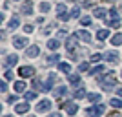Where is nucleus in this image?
Segmentation results:
<instances>
[{"label":"nucleus","mask_w":122,"mask_h":117,"mask_svg":"<svg viewBox=\"0 0 122 117\" xmlns=\"http://www.w3.org/2000/svg\"><path fill=\"white\" fill-rule=\"evenodd\" d=\"M115 84H117V79H115V75H113V71H109V73L104 77V81H102V88H104L106 92H109Z\"/></svg>","instance_id":"obj_1"},{"label":"nucleus","mask_w":122,"mask_h":117,"mask_svg":"<svg viewBox=\"0 0 122 117\" xmlns=\"http://www.w3.org/2000/svg\"><path fill=\"white\" fill-rule=\"evenodd\" d=\"M104 110H106V106H104V104H97V106L87 108L86 113H87V117H98V115H102V113H104Z\"/></svg>","instance_id":"obj_2"},{"label":"nucleus","mask_w":122,"mask_h":117,"mask_svg":"<svg viewBox=\"0 0 122 117\" xmlns=\"http://www.w3.org/2000/svg\"><path fill=\"white\" fill-rule=\"evenodd\" d=\"M51 108V101L49 99H42L38 104H36V113H44V112H47Z\"/></svg>","instance_id":"obj_3"},{"label":"nucleus","mask_w":122,"mask_h":117,"mask_svg":"<svg viewBox=\"0 0 122 117\" xmlns=\"http://www.w3.org/2000/svg\"><path fill=\"white\" fill-rule=\"evenodd\" d=\"M33 73H35V68H33V66H22L20 70H18V75H20L22 79L33 77Z\"/></svg>","instance_id":"obj_4"},{"label":"nucleus","mask_w":122,"mask_h":117,"mask_svg":"<svg viewBox=\"0 0 122 117\" xmlns=\"http://www.w3.org/2000/svg\"><path fill=\"white\" fill-rule=\"evenodd\" d=\"M20 11H22V15H33V2H31V0H25L24 4H22Z\"/></svg>","instance_id":"obj_5"},{"label":"nucleus","mask_w":122,"mask_h":117,"mask_svg":"<svg viewBox=\"0 0 122 117\" xmlns=\"http://www.w3.org/2000/svg\"><path fill=\"white\" fill-rule=\"evenodd\" d=\"M13 46H15L16 50H22V48L27 46V39H24V37H15V39H13Z\"/></svg>","instance_id":"obj_6"},{"label":"nucleus","mask_w":122,"mask_h":117,"mask_svg":"<svg viewBox=\"0 0 122 117\" xmlns=\"http://www.w3.org/2000/svg\"><path fill=\"white\" fill-rule=\"evenodd\" d=\"M76 39H78L76 35L67 37V39H66V50H67V51H73V50L76 48Z\"/></svg>","instance_id":"obj_7"},{"label":"nucleus","mask_w":122,"mask_h":117,"mask_svg":"<svg viewBox=\"0 0 122 117\" xmlns=\"http://www.w3.org/2000/svg\"><path fill=\"white\" fill-rule=\"evenodd\" d=\"M76 37H78L80 40H84V42H91V35H89L86 29H78L76 31Z\"/></svg>","instance_id":"obj_8"},{"label":"nucleus","mask_w":122,"mask_h":117,"mask_svg":"<svg viewBox=\"0 0 122 117\" xmlns=\"http://www.w3.org/2000/svg\"><path fill=\"white\" fill-rule=\"evenodd\" d=\"M16 62H18V57L16 55H7L5 61H4V64H5V68H11V66H15Z\"/></svg>","instance_id":"obj_9"},{"label":"nucleus","mask_w":122,"mask_h":117,"mask_svg":"<svg viewBox=\"0 0 122 117\" xmlns=\"http://www.w3.org/2000/svg\"><path fill=\"white\" fill-rule=\"evenodd\" d=\"M64 106H66V112L69 113V115H75L76 110H78V104H76V102H69V104H64Z\"/></svg>","instance_id":"obj_10"},{"label":"nucleus","mask_w":122,"mask_h":117,"mask_svg":"<svg viewBox=\"0 0 122 117\" xmlns=\"http://www.w3.org/2000/svg\"><path fill=\"white\" fill-rule=\"evenodd\" d=\"M104 59H106L107 62H117L118 61V55H117V51H107L106 55H104Z\"/></svg>","instance_id":"obj_11"},{"label":"nucleus","mask_w":122,"mask_h":117,"mask_svg":"<svg viewBox=\"0 0 122 117\" xmlns=\"http://www.w3.org/2000/svg\"><path fill=\"white\" fill-rule=\"evenodd\" d=\"M38 53H40V48H38V46H31V48L25 50V55H27V57H36Z\"/></svg>","instance_id":"obj_12"},{"label":"nucleus","mask_w":122,"mask_h":117,"mask_svg":"<svg viewBox=\"0 0 122 117\" xmlns=\"http://www.w3.org/2000/svg\"><path fill=\"white\" fill-rule=\"evenodd\" d=\"M27 110H29V104H27V102H20V104H16V106H15L16 113H25Z\"/></svg>","instance_id":"obj_13"},{"label":"nucleus","mask_w":122,"mask_h":117,"mask_svg":"<svg viewBox=\"0 0 122 117\" xmlns=\"http://www.w3.org/2000/svg\"><path fill=\"white\" fill-rule=\"evenodd\" d=\"M18 24H20V18H18V17H13V18L7 22V29H16Z\"/></svg>","instance_id":"obj_14"},{"label":"nucleus","mask_w":122,"mask_h":117,"mask_svg":"<svg viewBox=\"0 0 122 117\" xmlns=\"http://www.w3.org/2000/svg\"><path fill=\"white\" fill-rule=\"evenodd\" d=\"M55 79H56V77L53 75V73H49V77H47L46 84H44V88H46V92H49V90H51V86H53V82H55Z\"/></svg>","instance_id":"obj_15"},{"label":"nucleus","mask_w":122,"mask_h":117,"mask_svg":"<svg viewBox=\"0 0 122 117\" xmlns=\"http://www.w3.org/2000/svg\"><path fill=\"white\" fill-rule=\"evenodd\" d=\"M109 37V29H98L97 31V39L98 40H104V39H107Z\"/></svg>","instance_id":"obj_16"},{"label":"nucleus","mask_w":122,"mask_h":117,"mask_svg":"<svg viewBox=\"0 0 122 117\" xmlns=\"http://www.w3.org/2000/svg\"><path fill=\"white\" fill-rule=\"evenodd\" d=\"M58 70H60L62 73H71V66L66 64V62H58Z\"/></svg>","instance_id":"obj_17"},{"label":"nucleus","mask_w":122,"mask_h":117,"mask_svg":"<svg viewBox=\"0 0 122 117\" xmlns=\"http://www.w3.org/2000/svg\"><path fill=\"white\" fill-rule=\"evenodd\" d=\"M58 46H60V42L56 40V39H49L47 40V48L49 50H58Z\"/></svg>","instance_id":"obj_18"},{"label":"nucleus","mask_w":122,"mask_h":117,"mask_svg":"<svg viewBox=\"0 0 122 117\" xmlns=\"http://www.w3.org/2000/svg\"><path fill=\"white\" fill-rule=\"evenodd\" d=\"M15 90H16L18 93H24V92H25V82H24V81L15 82Z\"/></svg>","instance_id":"obj_19"},{"label":"nucleus","mask_w":122,"mask_h":117,"mask_svg":"<svg viewBox=\"0 0 122 117\" xmlns=\"http://www.w3.org/2000/svg\"><path fill=\"white\" fill-rule=\"evenodd\" d=\"M111 44H115V46H120L122 44V33H117V35L111 37Z\"/></svg>","instance_id":"obj_20"},{"label":"nucleus","mask_w":122,"mask_h":117,"mask_svg":"<svg viewBox=\"0 0 122 117\" xmlns=\"http://www.w3.org/2000/svg\"><path fill=\"white\" fill-rule=\"evenodd\" d=\"M106 15H107V11L104 9V7H97V9H95V17H97V18H104Z\"/></svg>","instance_id":"obj_21"},{"label":"nucleus","mask_w":122,"mask_h":117,"mask_svg":"<svg viewBox=\"0 0 122 117\" xmlns=\"http://www.w3.org/2000/svg\"><path fill=\"white\" fill-rule=\"evenodd\" d=\"M67 81L71 82V84H76V82L80 81V75H76V73H69V75H67Z\"/></svg>","instance_id":"obj_22"},{"label":"nucleus","mask_w":122,"mask_h":117,"mask_svg":"<svg viewBox=\"0 0 122 117\" xmlns=\"http://www.w3.org/2000/svg\"><path fill=\"white\" fill-rule=\"evenodd\" d=\"M87 99L91 102H98L100 101V93H87Z\"/></svg>","instance_id":"obj_23"},{"label":"nucleus","mask_w":122,"mask_h":117,"mask_svg":"<svg viewBox=\"0 0 122 117\" xmlns=\"http://www.w3.org/2000/svg\"><path fill=\"white\" fill-rule=\"evenodd\" d=\"M107 15H109V18H107V20H118V18H120V17H118V13L115 9H109V13H107Z\"/></svg>","instance_id":"obj_24"},{"label":"nucleus","mask_w":122,"mask_h":117,"mask_svg":"<svg viewBox=\"0 0 122 117\" xmlns=\"http://www.w3.org/2000/svg\"><path fill=\"white\" fill-rule=\"evenodd\" d=\"M87 93H86V90H84V88H78V90H76L75 92V97L76 99H82V97H86Z\"/></svg>","instance_id":"obj_25"},{"label":"nucleus","mask_w":122,"mask_h":117,"mask_svg":"<svg viewBox=\"0 0 122 117\" xmlns=\"http://www.w3.org/2000/svg\"><path fill=\"white\" fill-rule=\"evenodd\" d=\"M69 15H71L73 18H76V17H80V7H78V6H75V7L71 9V13H69Z\"/></svg>","instance_id":"obj_26"},{"label":"nucleus","mask_w":122,"mask_h":117,"mask_svg":"<svg viewBox=\"0 0 122 117\" xmlns=\"http://www.w3.org/2000/svg\"><path fill=\"white\" fill-rule=\"evenodd\" d=\"M49 9H51L49 2H42V4H40V11H42V13H47Z\"/></svg>","instance_id":"obj_27"},{"label":"nucleus","mask_w":122,"mask_h":117,"mask_svg":"<svg viewBox=\"0 0 122 117\" xmlns=\"http://www.w3.org/2000/svg\"><path fill=\"white\" fill-rule=\"evenodd\" d=\"M25 101H33V99H36V92H25Z\"/></svg>","instance_id":"obj_28"},{"label":"nucleus","mask_w":122,"mask_h":117,"mask_svg":"<svg viewBox=\"0 0 122 117\" xmlns=\"http://www.w3.org/2000/svg\"><path fill=\"white\" fill-rule=\"evenodd\" d=\"M109 104H111L113 108H120V106H122V101H120V99H111V101H109Z\"/></svg>","instance_id":"obj_29"},{"label":"nucleus","mask_w":122,"mask_h":117,"mask_svg":"<svg viewBox=\"0 0 122 117\" xmlns=\"http://www.w3.org/2000/svg\"><path fill=\"white\" fill-rule=\"evenodd\" d=\"M56 13H58V17L64 15V13H67V11H66V6H64V4H58V6H56Z\"/></svg>","instance_id":"obj_30"},{"label":"nucleus","mask_w":122,"mask_h":117,"mask_svg":"<svg viewBox=\"0 0 122 117\" xmlns=\"http://www.w3.org/2000/svg\"><path fill=\"white\" fill-rule=\"evenodd\" d=\"M58 59H60L58 55H51V57H47V64H56V62H58Z\"/></svg>","instance_id":"obj_31"},{"label":"nucleus","mask_w":122,"mask_h":117,"mask_svg":"<svg viewBox=\"0 0 122 117\" xmlns=\"http://www.w3.org/2000/svg\"><path fill=\"white\" fill-rule=\"evenodd\" d=\"M107 26H109V28H118V26H120V18H118V20H107Z\"/></svg>","instance_id":"obj_32"},{"label":"nucleus","mask_w":122,"mask_h":117,"mask_svg":"<svg viewBox=\"0 0 122 117\" xmlns=\"http://www.w3.org/2000/svg\"><path fill=\"white\" fill-rule=\"evenodd\" d=\"M80 24L82 26H89V24H91V18H89V17H82V18H80Z\"/></svg>","instance_id":"obj_33"},{"label":"nucleus","mask_w":122,"mask_h":117,"mask_svg":"<svg viewBox=\"0 0 122 117\" xmlns=\"http://www.w3.org/2000/svg\"><path fill=\"white\" fill-rule=\"evenodd\" d=\"M102 71H104V66H95L91 70V75H95V73H102Z\"/></svg>","instance_id":"obj_34"},{"label":"nucleus","mask_w":122,"mask_h":117,"mask_svg":"<svg viewBox=\"0 0 122 117\" xmlns=\"http://www.w3.org/2000/svg\"><path fill=\"white\" fill-rule=\"evenodd\" d=\"M78 70H80V71H87V70H89V64H87V62H80Z\"/></svg>","instance_id":"obj_35"},{"label":"nucleus","mask_w":122,"mask_h":117,"mask_svg":"<svg viewBox=\"0 0 122 117\" xmlns=\"http://www.w3.org/2000/svg\"><path fill=\"white\" fill-rule=\"evenodd\" d=\"M4 77L7 79V81H11V79H13V71H11V70H5L4 71Z\"/></svg>","instance_id":"obj_36"},{"label":"nucleus","mask_w":122,"mask_h":117,"mask_svg":"<svg viewBox=\"0 0 122 117\" xmlns=\"http://www.w3.org/2000/svg\"><path fill=\"white\" fill-rule=\"evenodd\" d=\"M64 93H67V90H66V88H58V90L55 92V95H58V97H60V95H64Z\"/></svg>","instance_id":"obj_37"},{"label":"nucleus","mask_w":122,"mask_h":117,"mask_svg":"<svg viewBox=\"0 0 122 117\" xmlns=\"http://www.w3.org/2000/svg\"><path fill=\"white\" fill-rule=\"evenodd\" d=\"M100 59H102V55H98V53H95V55L91 57V61H93V62H98Z\"/></svg>","instance_id":"obj_38"},{"label":"nucleus","mask_w":122,"mask_h":117,"mask_svg":"<svg viewBox=\"0 0 122 117\" xmlns=\"http://www.w3.org/2000/svg\"><path fill=\"white\" fill-rule=\"evenodd\" d=\"M0 92H2V93L7 92V84H5V82H2V84H0Z\"/></svg>","instance_id":"obj_39"},{"label":"nucleus","mask_w":122,"mask_h":117,"mask_svg":"<svg viewBox=\"0 0 122 117\" xmlns=\"http://www.w3.org/2000/svg\"><path fill=\"white\" fill-rule=\"evenodd\" d=\"M66 35H67V31H64V29L58 31V39H66Z\"/></svg>","instance_id":"obj_40"},{"label":"nucleus","mask_w":122,"mask_h":117,"mask_svg":"<svg viewBox=\"0 0 122 117\" xmlns=\"http://www.w3.org/2000/svg\"><path fill=\"white\" fill-rule=\"evenodd\" d=\"M69 18H71V15H67V13H64V15H60V20H69Z\"/></svg>","instance_id":"obj_41"},{"label":"nucleus","mask_w":122,"mask_h":117,"mask_svg":"<svg viewBox=\"0 0 122 117\" xmlns=\"http://www.w3.org/2000/svg\"><path fill=\"white\" fill-rule=\"evenodd\" d=\"M24 31H25V33H31V31H33V26H29V24L24 26Z\"/></svg>","instance_id":"obj_42"},{"label":"nucleus","mask_w":122,"mask_h":117,"mask_svg":"<svg viewBox=\"0 0 122 117\" xmlns=\"http://www.w3.org/2000/svg\"><path fill=\"white\" fill-rule=\"evenodd\" d=\"M7 101H9V102H15L16 101V95H9V97H7Z\"/></svg>","instance_id":"obj_43"},{"label":"nucleus","mask_w":122,"mask_h":117,"mask_svg":"<svg viewBox=\"0 0 122 117\" xmlns=\"http://www.w3.org/2000/svg\"><path fill=\"white\" fill-rule=\"evenodd\" d=\"M49 117H62V115H60V113H51Z\"/></svg>","instance_id":"obj_44"},{"label":"nucleus","mask_w":122,"mask_h":117,"mask_svg":"<svg viewBox=\"0 0 122 117\" xmlns=\"http://www.w3.org/2000/svg\"><path fill=\"white\" fill-rule=\"evenodd\" d=\"M118 95H120V97H122V88H118Z\"/></svg>","instance_id":"obj_45"},{"label":"nucleus","mask_w":122,"mask_h":117,"mask_svg":"<svg viewBox=\"0 0 122 117\" xmlns=\"http://www.w3.org/2000/svg\"><path fill=\"white\" fill-rule=\"evenodd\" d=\"M2 117H13V115H9V113H7V115H2Z\"/></svg>","instance_id":"obj_46"}]
</instances>
